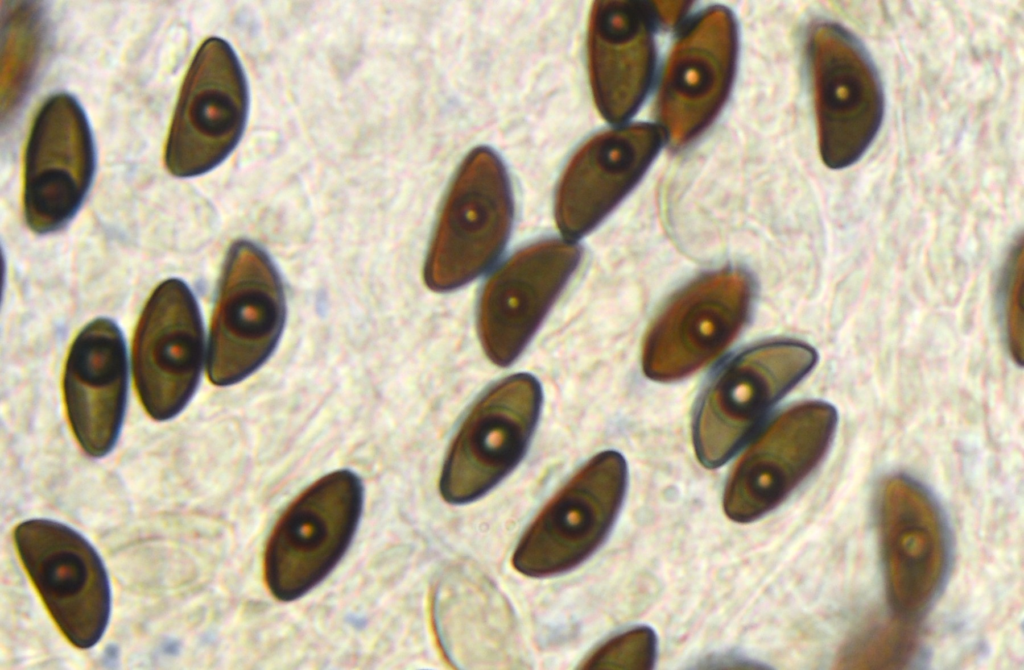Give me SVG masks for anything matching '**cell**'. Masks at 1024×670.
<instances>
[{"instance_id":"6da1fadb","label":"cell","mask_w":1024,"mask_h":670,"mask_svg":"<svg viewBox=\"0 0 1024 670\" xmlns=\"http://www.w3.org/2000/svg\"><path fill=\"white\" fill-rule=\"evenodd\" d=\"M362 508V482L350 470L329 473L303 491L279 517L264 549L270 594L293 601L324 580L351 544Z\"/></svg>"},{"instance_id":"7a4b0ae2","label":"cell","mask_w":1024,"mask_h":670,"mask_svg":"<svg viewBox=\"0 0 1024 670\" xmlns=\"http://www.w3.org/2000/svg\"><path fill=\"white\" fill-rule=\"evenodd\" d=\"M512 216L510 182L502 162L486 147L474 149L443 203L424 268L428 287L448 291L481 274L502 251Z\"/></svg>"},{"instance_id":"3957f363","label":"cell","mask_w":1024,"mask_h":670,"mask_svg":"<svg viewBox=\"0 0 1024 670\" xmlns=\"http://www.w3.org/2000/svg\"><path fill=\"white\" fill-rule=\"evenodd\" d=\"M20 561L51 618L75 647L102 638L110 618L107 572L95 548L69 526L29 519L13 533Z\"/></svg>"},{"instance_id":"277c9868","label":"cell","mask_w":1024,"mask_h":670,"mask_svg":"<svg viewBox=\"0 0 1024 670\" xmlns=\"http://www.w3.org/2000/svg\"><path fill=\"white\" fill-rule=\"evenodd\" d=\"M626 483L621 454L605 451L593 457L530 524L513 554L514 568L526 576L544 577L581 564L611 530Z\"/></svg>"},{"instance_id":"5b68a950","label":"cell","mask_w":1024,"mask_h":670,"mask_svg":"<svg viewBox=\"0 0 1024 670\" xmlns=\"http://www.w3.org/2000/svg\"><path fill=\"white\" fill-rule=\"evenodd\" d=\"M248 109L235 52L223 39L208 38L190 64L170 125L164 153L170 173L196 176L219 165L239 142Z\"/></svg>"},{"instance_id":"8992f818","label":"cell","mask_w":1024,"mask_h":670,"mask_svg":"<svg viewBox=\"0 0 1024 670\" xmlns=\"http://www.w3.org/2000/svg\"><path fill=\"white\" fill-rule=\"evenodd\" d=\"M808 54L820 156L829 168L849 167L869 148L883 119L878 74L862 45L835 23L812 29Z\"/></svg>"},{"instance_id":"52a82bcc","label":"cell","mask_w":1024,"mask_h":670,"mask_svg":"<svg viewBox=\"0 0 1024 670\" xmlns=\"http://www.w3.org/2000/svg\"><path fill=\"white\" fill-rule=\"evenodd\" d=\"M285 321L283 285L256 245L239 241L227 256L213 312L207 372L219 386L237 383L271 355Z\"/></svg>"},{"instance_id":"ba28073f","label":"cell","mask_w":1024,"mask_h":670,"mask_svg":"<svg viewBox=\"0 0 1024 670\" xmlns=\"http://www.w3.org/2000/svg\"><path fill=\"white\" fill-rule=\"evenodd\" d=\"M542 389L530 374L507 377L471 408L453 439L440 476V493L452 504L484 495L521 461L534 433Z\"/></svg>"},{"instance_id":"9c48e42d","label":"cell","mask_w":1024,"mask_h":670,"mask_svg":"<svg viewBox=\"0 0 1024 670\" xmlns=\"http://www.w3.org/2000/svg\"><path fill=\"white\" fill-rule=\"evenodd\" d=\"M800 342L760 345L738 355L715 377L697 413L694 446L701 463L717 467L737 450L763 414L815 365Z\"/></svg>"},{"instance_id":"30bf717a","label":"cell","mask_w":1024,"mask_h":670,"mask_svg":"<svg viewBox=\"0 0 1024 670\" xmlns=\"http://www.w3.org/2000/svg\"><path fill=\"white\" fill-rule=\"evenodd\" d=\"M750 298L747 278L736 271L709 274L688 285L667 304L646 334L645 374L670 381L712 361L738 334Z\"/></svg>"},{"instance_id":"8fae6325","label":"cell","mask_w":1024,"mask_h":670,"mask_svg":"<svg viewBox=\"0 0 1024 670\" xmlns=\"http://www.w3.org/2000/svg\"><path fill=\"white\" fill-rule=\"evenodd\" d=\"M203 354V326L192 292L179 279L165 280L148 299L133 341L135 386L153 419H171L187 405Z\"/></svg>"},{"instance_id":"7c38bea8","label":"cell","mask_w":1024,"mask_h":670,"mask_svg":"<svg viewBox=\"0 0 1024 670\" xmlns=\"http://www.w3.org/2000/svg\"><path fill=\"white\" fill-rule=\"evenodd\" d=\"M24 159L26 222L37 233L58 230L79 209L94 172L92 136L73 97L56 94L43 103Z\"/></svg>"},{"instance_id":"4fadbf2b","label":"cell","mask_w":1024,"mask_h":670,"mask_svg":"<svg viewBox=\"0 0 1024 670\" xmlns=\"http://www.w3.org/2000/svg\"><path fill=\"white\" fill-rule=\"evenodd\" d=\"M836 423V411L822 402L779 416L735 466L724 492L726 515L744 523L779 505L820 462Z\"/></svg>"},{"instance_id":"5bb4252c","label":"cell","mask_w":1024,"mask_h":670,"mask_svg":"<svg viewBox=\"0 0 1024 670\" xmlns=\"http://www.w3.org/2000/svg\"><path fill=\"white\" fill-rule=\"evenodd\" d=\"M579 259L576 245L544 240L518 251L493 274L478 312L481 344L493 363L506 366L518 357Z\"/></svg>"},{"instance_id":"9a60e30c","label":"cell","mask_w":1024,"mask_h":670,"mask_svg":"<svg viewBox=\"0 0 1024 670\" xmlns=\"http://www.w3.org/2000/svg\"><path fill=\"white\" fill-rule=\"evenodd\" d=\"M878 521L888 598L897 613L914 616L931 603L945 573L941 517L919 485L894 477L881 489Z\"/></svg>"},{"instance_id":"2e32d148","label":"cell","mask_w":1024,"mask_h":670,"mask_svg":"<svg viewBox=\"0 0 1024 670\" xmlns=\"http://www.w3.org/2000/svg\"><path fill=\"white\" fill-rule=\"evenodd\" d=\"M735 56V25L721 8L703 13L676 44L658 98L660 121L673 142H686L713 119L729 90Z\"/></svg>"},{"instance_id":"e0dca14e","label":"cell","mask_w":1024,"mask_h":670,"mask_svg":"<svg viewBox=\"0 0 1024 670\" xmlns=\"http://www.w3.org/2000/svg\"><path fill=\"white\" fill-rule=\"evenodd\" d=\"M660 146L659 130L636 124L587 140L565 167L555 196L561 233L578 238L593 229L635 185Z\"/></svg>"},{"instance_id":"ac0fdd59","label":"cell","mask_w":1024,"mask_h":670,"mask_svg":"<svg viewBox=\"0 0 1024 670\" xmlns=\"http://www.w3.org/2000/svg\"><path fill=\"white\" fill-rule=\"evenodd\" d=\"M127 355L118 326L107 318L87 324L69 350L63 390L68 420L92 457L115 445L125 411Z\"/></svg>"},{"instance_id":"d6986e66","label":"cell","mask_w":1024,"mask_h":670,"mask_svg":"<svg viewBox=\"0 0 1024 670\" xmlns=\"http://www.w3.org/2000/svg\"><path fill=\"white\" fill-rule=\"evenodd\" d=\"M652 39L639 3L594 2L588 24V68L595 104L606 120H624L641 102L653 69Z\"/></svg>"},{"instance_id":"ffe728a7","label":"cell","mask_w":1024,"mask_h":670,"mask_svg":"<svg viewBox=\"0 0 1024 670\" xmlns=\"http://www.w3.org/2000/svg\"><path fill=\"white\" fill-rule=\"evenodd\" d=\"M916 637L901 624H883L860 632L843 648L838 663L848 669H895L909 664Z\"/></svg>"},{"instance_id":"44dd1931","label":"cell","mask_w":1024,"mask_h":670,"mask_svg":"<svg viewBox=\"0 0 1024 670\" xmlns=\"http://www.w3.org/2000/svg\"><path fill=\"white\" fill-rule=\"evenodd\" d=\"M39 17L31 7H20L9 16L7 25L8 102L17 100L33 71L39 47ZM14 102V101H13Z\"/></svg>"},{"instance_id":"7402d4cb","label":"cell","mask_w":1024,"mask_h":670,"mask_svg":"<svg viewBox=\"0 0 1024 670\" xmlns=\"http://www.w3.org/2000/svg\"><path fill=\"white\" fill-rule=\"evenodd\" d=\"M656 656V638L647 627H638L608 640L591 655L584 669H650Z\"/></svg>"},{"instance_id":"603a6c76","label":"cell","mask_w":1024,"mask_h":670,"mask_svg":"<svg viewBox=\"0 0 1024 670\" xmlns=\"http://www.w3.org/2000/svg\"><path fill=\"white\" fill-rule=\"evenodd\" d=\"M1021 266L1022 245L1015 246L1010 254L1004 276L1005 312L1008 342L1016 360H1022L1023 325L1021 310Z\"/></svg>"},{"instance_id":"cb8c5ba5","label":"cell","mask_w":1024,"mask_h":670,"mask_svg":"<svg viewBox=\"0 0 1024 670\" xmlns=\"http://www.w3.org/2000/svg\"><path fill=\"white\" fill-rule=\"evenodd\" d=\"M657 4L659 5V7H657V12L660 14L659 16L669 24L677 21L686 9V2H658Z\"/></svg>"}]
</instances>
